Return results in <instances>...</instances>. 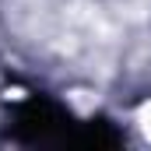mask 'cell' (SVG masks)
<instances>
[{
    "label": "cell",
    "instance_id": "cell-1",
    "mask_svg": "<svg viewBox=\"0 0 151 151\" xmlns=\"http://www.w3.org/2000/svg\"><path fill=\"white\" fill-rule=\"evenodd\" d=\"M137 119H141V130L151 137V102H144V109H141V116H137Z\"/></svg>",
    "mask_w": 151,
    "mask_h": 151
}]
</instances>
